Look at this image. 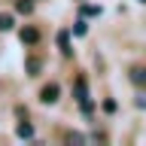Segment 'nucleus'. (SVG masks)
Here are the masks:
<instances>
[{
    "label": "nucleus",
    "instance_id": "obj_1",
    "mask_svg": "<svg viewBox=\"0 0 146 146\" xmlns=\"http://www.w3.org/2000/svg\"><path fill=\"white\" fill-rule=\"evenodd\" d=\"M58 94H61V88H58L55 82H49V85H43V91H40V100H43V104H55Z\"/></svg>",
    "mask_w": 146,
    "mask_h": 146
},
{
    "label": "nucleus",
    "instance_id": "obj_2",
    "mask_svg": "<svg viewBox=\"0 0 146 146\" xmlns=\"http://www.w3.org/2000/svg\"><path fill=\"white\" fill-rule=\"evenodd\" d=\"M36 40H40V31H36V27H25V31H21V43L34 46Z\"/></svg>",
    "mask_w": 146,
    "mask_h": 146
},
{
    "label": "nucleus",
    "instance_id": "obj_3",
    "mask_svg": "<svg viewBox=\"0 0 146 146\" xmlns=\"http://www.w3.org/2000/svg\"><path fill=\"white\" fill-rule=\"evenodd\" d=\"M128 76H131V82H134V85H146V67H134Z\"/></svg>",
    "mask_w": 146,
    "mask_h": 146
},
{
    "label": "nucleus",
    "instance_id": "obj_4",
    "mask_svg": "<svg viewBox=\"0 0 146 146\" xmlns=\"http://www.w3.org/2000/svg\"><path fill=\"white\" fill-rule=\"evenodd\" d=\"M58 46H61V52L64 55H70L73 49H70V34H67V31H61V34H58Z\"/></svg>",
    "mask_w": 146,
    "mask_h": 146
},
{
    "label": "nucleus",
    "instance_id": "obj_5",
    "mask_svg": "<svg viewBox=\"0 0 146 146\" xmlns=\"http://www.w3.org/2000/svg\"><path fill=\"white\" fill-rule=\"evenodd\" d=\"M15 134H18V137H21V140H31V137H34V128L27 125V122H21V125H18V128H15Z\"/></svg>",
    "mask_w": 146,
    "mask_h": 146
},
{
    "label": "nucleus",
    "instance_id": "obj_6",
    "mask_svg": "<svg viewBox=\"0 0 146 146\" xmlns=\"http://www.w3.org/2000/svg\"><path fill=\"white\" fill-rule=\"evenodd\" d=\"M27 73H31V76L40 73V58H27Z\"/></svg>",
    "mask_w": 146,
    "mask_h": 146
},
{
    "label": "nucleus",
    "instance_id": "obj_7",
    "mask_svg": "<svg viewBox=\"0 0 146 146\" xmlns=\"http://www.w3.org/2000/svg\"><path fill=\"white\" fill-rule=\"evenodd\" d=\"M31 9H34V3H31V0H18V3H15V12H25V15H27Z\"/></svg>",
    "mask_w": 146,
    "mask_h": 146
},
{
    "label": "nucleus",
    "instance_id": "obj_8",
    "mask_svg": "<svg viewBox=\"0 0 146 146\" xmlns=\"http://www.w3.org/2000/svg\"><path fill=\"white\" fill-rule=\"evenodd\" d=\"M12 27V15L9 12H0V31H9Z\"/></svg>",
    "mask_w": 146,
    "mask_h": 146
},
{
    "label": "nucleus",
    "instance_id": "obj_9",
    "mask_svg": "<svg viewBox=\"0 0 146 146\" xmlns=\"http://www.w3.org/2000/svg\"><path fill=\"white\" fill-rule=\"evenodd\" d=\"M82 12L85 15H100V6H82Z\"/></svg>",
    "mask_w": 146,
    "mask_h": 146
},
{
    "label": "nucleus",
    "instance_id": "obj_10",
    "mask_svg": "<svg viewBox=\"0 0 146 146\" xmlns=\"http://www.w3.org/2000/svg\"><path fill=\"white\" fill-rule=\"evenodd\" d=\"M73 31H76V36H82L85 31H88V27H85V21H76V27H73Z\"/></svg>",
    "mask_w": 146,
    "mask_h": 146
},
{
    "label": "nucleus",
    "instance_id": "obj_11",
    "mask_svg": "<svg viewBox=\"0 0 146 146\" xmlns=\"http://www.w3.org/2000/svg\"><path fill=\"white\" fill-rule=\"evenodd\" d=\"M134 104H137V107H140V110H146V94H140V98H137Z\"/></svg>",
    "mask_w": 146,
    "mask_h": 146
},
{
    "label": "nucleus",
    "instance_id": "obj_12",
    "mask_svg": "<svg viewBox=\"0 0 146 146\" xmlns=\"http://www.w3.org/2000/svg\"><path fill=\"white\" fill-rule=\"evenodd\" d=\"M140 3H146V0H140Z\"/></svg>",
    "mask_w": 146,
    "mask_h": 146
}]
</instances>
